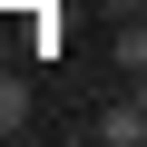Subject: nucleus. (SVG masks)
Returning <instances> with one entry per match:
<instances>
[{"label":"nucleus","instance_id":"nucleus-1","mask_svg":"<svg viewBox=\"0 0 147 147\" xmlns=\"http://www.w3.org/2000/svg\"><path fill=\"white\" fill-rule=\"evenodd\" d=\"M20 127H30V79L0 59V137H20Z\"/></svg>","mask_w":147,"mask_h":147},{"label":"nucleus","instance_id":"nucleus-4","mask_svg":"<svg viewBox=\"0 0 147 147\" xmlns=\"http://www.w3.org/2000/svg\"><path fill=\"white\" fill-rule=\"evenodd\" d=\"M127 108H137V137H147V79H127Z\"/></svg>","mask_w":147,"mask_h":147},{"label":"nucleus","instance_id":"nucleus-2","mask_svg":"<svg viewBox=\"0 0 147 147\" xmlns=\"http://www.w3.org/2000/svg\"><path fill=\"white\" fill-rule=\"evenodd\" d=\"M108 59L127 69V79H147V20H127V30H108Z\"/></svg>","mask_w":147,"mask_h":147},{"label":"nucleus","instance_id":"nucleus-3","mask_svg":"<svg viewBox=\"0 0 147 147\" xmlns=\"http://www.w3.org/2000/svg\"><path fill=\"white\" fill-rule=\"evenodd\" d=\"M98 147H147V137H137V108H127V98H108V118H98Z\"/></svg>","mask_w":147,"mask_h":147}]
</instances>
